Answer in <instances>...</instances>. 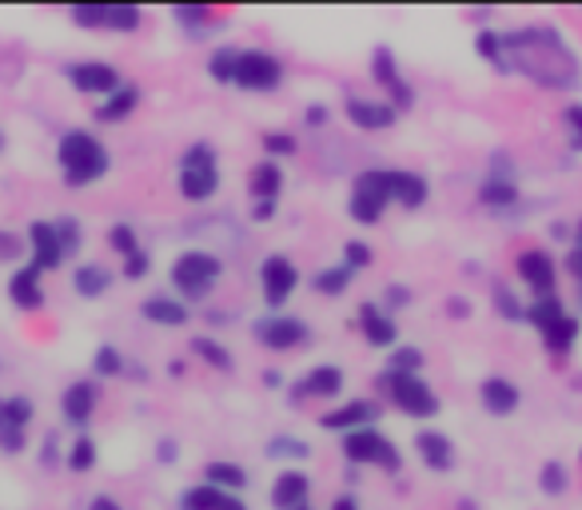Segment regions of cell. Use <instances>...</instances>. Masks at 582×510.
<instances>
[{
    "mask_svg": "<svg viewBox=\"0 0 582 510\" xmlns=\"http://www.w3.org/2000/svg\"><path fill=\"white\" fill-rule=\"evenodd\" d=\"M503 60L506 68L515 65L518 72H527L530 80L547 84V89H567L579 80L574 72V53L559 40L555 28H527V33H506L503 36Z\"/></svg>",
    "mask_w": 582,
    "mask_h": 510,
    "instance_id": "obj_1",
    "label": "cell"
},
{
    "mask_svg": "<svg viewBox=\"0 0 582 510\" xmlns=\"http://www.w3.org/2000/svg\"><path fill=\"white\" fill-rule=\"evenodd\" d=\"M527 320L538 327V335H543V344H547L550 356H567L574 347V339H579V323L562 311L559 295H543V300L530 303Z\"/></svg>",
    "mask_w": 582,
    "mask_h": 510,
    "instance_id": "obj_2",
    "label": "cell"
},
{
    "mask_svg": "<svg viewBox=\"0 0 582 510\" xmlns=\"http://www.w3.org/2000/svg\"><path fill=\"white\" fill-rule=\"evenodd\" d=\"M60 164H65L68 184L80 188V184H92V179H100L109 172V155H104V148L89 132H68L60 140Z\"/></svg>",
    "mask_w": 582,
    "mask_h": 510,
    "instance_id": "obj_3",
    "label": "cell"
},
{
    "mask_svg": "<svg viewBox=\"0 0 582 510\" xmlns=\"http://www.w3.org/2000/svg\"><path fill=\"white\" fill-rule=\"evenodd\" d=\"M379 387H384V391H387V399L396 403V407L403 410V415H411V419H431V415L440 410V399H435V391H431L419 375H399V371H387Z\"/></svg>",
    "mask_w": 582,
    "mask_h": 510,
    "instance_id": "obj_4",
    "label": "cell"
},
{
    "mask_svg": "<svg viewBox=\"0 0 582 510\" xmlns=\"http://www.w3.org/2000/svg\"><path fill=\"white\" fill-rule=\"evenodd\" d=\"M220 184V172H216V152L208 144H196L184 155V172H180V192L187 200H208L212 192Z\"/></svg>",
    "mask_w": 582,
    "mask_h": 510,
    "instance_id": "obj_5",
    "label": "cell"
},
{
    "mask_svg": "<svg viewBox=\"0 0 582 510\" xmlns=\"http://www.w3.org/2000/svg\"><path fill=\"white\" fill-rule=\"evenodd\" d=\"M343 451H347L352 463H375V466H384V471H399V463H403L396 443L384 439L379 431H372V427L347 434V439H343Z\"/></svg>",
    "mask_w": 582,
    "mask_h": 510,
    "instance_id": "obj_6",
    "label": "cell"
},
{
    "mask_svg": "<svg viewBox=\"0 0 582 510\" xmlns=\"http://www.w3.org/2000/svg\"><path fill=\"white\" fill-rule=\"evenodd\" d=\"M216 276H220V259L208 252H187V255H180L176 267H172V283H176L180 291H187V295H204Z\"/></svg>",
    "mask_w": 582,
    "mask_h": 510,
    "instance_id": "obj_7",
    "label": "cell"
},
{
    "mask_svg": "<svg viewBox=\"0 0 582 510\" xmlns=\"http://www.w3.org/2000/svg\"><path fill=\"white\" fill-rule=\"evenodd\" d=\"M387 204H391V196H387L384 172H363V176L355 179V192H352V216L355 220L379 223L384 220Z\"/></svg>",
    "mask_w": 582,
    "mask_h": 510,
    "instance_id": "obj_8",
    "label": "cell"
},
{
    "mask_svg": "<svg viewBox=\"0 0 582 510\" xmlns=\"http://www.w3.org/2000/svg\"><path fill=\"white\" fill-rule=\"evenodd\" d=\"M284 80V65L267 53H240L236 60V84L252 92H272Z\"/></svg>",
    "mask_w": 582,
    "mask_h": 510,
    "instance_id": "obj_9",
    "label": "cell"
},
{
    "mask_svg": "<svg viewBox=\"0 0 582 510\" xmlns=\"http://www.w3.org/2000/svg\"><path fill=\"white\" fill-rule=\"evenodd\" d=\"M515 267H518V276H523V283L535 291V300H543V295H555V259H550L543 247H530V252H523L515 259Z\"/></svg>",
    "mask_w": 582,
    "mask_h": 510,
    "instance_id": "obj_10",
    "label": "cell"
},
{
    "mask_svg": "<svg viewBox=\"0 0 582 510\" xmlns=\"http://www.w3.org/2000/svg\"><path fill=\"white\" fill-rule=\"evenodd\" d=\"M33 419V403L28 399H0V443L4 451H21L24 447V427Z\"/></svg>",
    "mask_w": 582,
    "mask_h": 510,
    "instance_id": "obj_11",
    "label": "cell"
},
{
    "mask_svg": "<svg viewBox=\"0 0 582 510\" xmlns=\"http://www.w3.org/2000/svg\"><path fill=\"white\" fill-rule=\"evenodd\" d=\"M296 283H299V271H296V264L287 259V255H272L264 264V295H267V303H279L296 291Z\"/></svg>",
    "mask_w": 582,
    "mask_h": 510,
    "instance_id": "obj_12",
    "label": "cell"
},
{
    "mask_svg": "<svg viewBox=\"0 0 582 510\" xmlns=\"http://www.w3.org/2000/svg\"><path fill=\"white\" fill-rule=\"evenodd\" d=\"M347 120H352L355 128H363V132H379V128H391V124H396V108L384 101H360V96H352V101H347Z\"/></svg>",
    "mask_w": 582,
    "mask_h": 510,
    "instance_id": "obj_13",
    "label": "cell"
},
{
    "mask_svg": "<svg viewBox=\"0 0 582 510\" xmlns=\"http://www.w3.org/2000/svg\"><path fill=\"white\" fill-rule=\"evenodd\" d=\"M28 244H33V259L36 267H60L68 259L65 247H60V235H56V223H33L28 228Z\"/></svg>",
    "mask_w": 582,
    "mask_h": 510,
    "instance_id": "obj_14",
    "label": "cell"
},
{
    "mask_svg": "<svg viewBox=\"0 0 582 510\" xmlns=\"http://www.w3.org/2000/svg\"><path fill=\"white\" fill-rule=\"evenodd\" d=\"M372 419H379V407L375 403H367V399H355V403H347V407H335V410H328L323 415V427L328 431H363L367 422Z\"/></svg>",
    "mask_w": 582,
    "mask_h": 510,
    "instance_id": "obj_15",
    "label": "cell"
},
{
    "mask_svg": "<svg viewBox=\"0 0 582 510\" xmlns=\"http://www.w3.org/2000/svg\"><path fill=\"white\" fill-rule=\"evenodd\" d=\"M372 65H375V80H379V84H384V89L391 92V101H396L399 108H411V101H415V92H411V89H407V84H403V80H399L396 56L387 53V48H375Z\"/></svg>",
    "mask_w": 582,
    "mask_h": 510,
    "instance_id": "obj_16",
    "label": "cell"
},
{
    "mask_svg": "<svg viewBox=\"0 0 582 510\" xmlns=\"http://www.w3.org/2000/svg\"><path fill=\"white\" fill-rule=\"evenodd\" d=\"M68 77L77 84L80 92H121V77H116V68L112 65H72L68 68Z\"/></svg>",
    "mask_w": 582,
    "mask_h": 510,
    "instance_id": "obj_17",
    "label": "cell"
},
{
    "mask_svg": "<svg viewBox=\"0 0 582 510\" xmlns=\"http://www.w3.org/2000/svg\"><path fill=\"white\" fill-rule=\"evenodd\" d=\"M255 335H260L267 347H275V351H287V347H296L308 339V327L299 320H264V323H255Z\"/></svg>",
    "mask_w": 582,
    "mask_h": 510,
    "instance_id": "obj_18",
    "label": "cell"
},
{
    "mask_svg": "<svg viewBox=\"0 0 582 510\" xmlns=\"http://www.w3.org/2000/svg\"><path fill=\"white\" fill-rule=\"evenodd\" d=\"M9 291H12V303H16V308H24V311L41 308V303H45V291H41V267L36 264L21 267V271L12 276Z\"/></svg>",
    "mask_w": 582,
    "mask_h": 510,
    "instance_id": "obj_19",
    "label": "cell"
},
{
    "mask_svg": "<svg viewBox=\"0 0 582 510\" xmlns=\"http://www.w3.org/2000/svg\"><path fill=\"white\" fill-rule=\"evenodd\" d=\"M180 507L184 510H248L243 507L231 490H220V487H212V483H204V487L196 490H187L184 499H180Z\"/></svg>",
    "mask_w": 582,
    "mask_h": 510,
    "instance_id": "obj_20",
    "label": "cell"
},
{
    "mask_svg": "<svg viewBox=\"0 0 582 510\" xmlns=\"http://www.w3.org/2000/svg\"><path fill=\"white\" fill-rule=\"evenodd\" d=\"M387 179V196L407 208H419V204L427 200V179L423 176H411V172H384Z\"/></svg>",
    "mask_w": 582,
    "mask_h": 510,
    "instance_id": "obj_21",
    "label": "cell"
},
{
    "mask_svg": "<svg viewBox=\"0 0 582 510\" xmlns=\"http://www.w3.org/2000/svg\"><path fill=\"white\" fill-rule=\"evenodd\" d=\"M419 455H423V463L431 466V471H450V463H455V451H450V439L440 431H423L415 439Z\"/></svg>",
    "mask_w": 582,
    "mask_h": 510,
    "instance_id": "obj_22",
    "label": "cell"
},
{
    "mask_svg": "<svg viewBox=\"0 0 582 510\" xmlns=\"http://www.w3.org/2000/svg\"><path fill=\"white\" fill-rule=\"evenodd\" d=\"M304 495H308V478L299 475V471H284V475L275 478L272 502L279 510H299L304 507Z\"/></svg>",
    "mask_w": 582,
    "mask_h": 510,
    "instance_id": "obj_23",
    "label": "cell"
},
{
    "mask_svg": "<svg viewBox=\"0 0 582 510\" xmlns=\"http://www.w3.org/2000/svg\"><path fill=\"white\" fill-rule=\"evenodd\" d=\"M483 407L491 415H511L518 407V387L511 379H487L483 383Z\"/></svg>",
    "mask_w": 582,
    "mask_h": 510,
    "instance_id": "obj_24",
    "label": "cell"
},
{
    "mask_svg": "<svg viewBox=\"0 0 582 510\" xmlns=\"http://www.w3.org/2000/svg\"><path fill=\"white\" fill-rule=\"evenodd\" d=\"M92 407H96V387L92 383H72L65 391V419L68 422H89L92 419Z\"/></svg>",
    "mask_w": 582,
    "mask_h": 510,
    "instance_id": "obj_25",
    "label": "cell"
},
{
    "mask_svg": "<svg viewBox=\"0 0 582 510\" xmlns=\"http://www.w3.org/2000/svg\"><path fill=\"white\" fill-rule=\"evenodd\" d=\"M360 323H363V335H367L375 347H391V344H396V323L387 320V315L375 308V303H367V308L360 311Z\"/></svg>",
    "mask_w": 582,
    "mask_h": 510,
    "instance_id": "obj_26",
    "label": "cell"
},
{
    "mask_svg": "<svg viewBox=\"0 0 582 510\" xmlns=\"http://www.w3.org/2000/svg\"><path fill=\"white\" fill-rule=\"evenodd\" d=\"M340 387H343V371H340V367H316V371H308V375H304V383H299V395L328 399V395H335Z\"/></svg>",
    "mask_w": 582,
    "mask_h": 510,
    "instance_id": "obj_27",
    "label": "cell"
},
{
    "mask_svg": "<svg viewBox=\"0 0 582 510\" xmlns=\"http://www.w3.org/2000/svg\"><path fill=\"white\" fill-rule=\"evenodd\" d=\"M248 188H252V196L260 204H275V196H279V188H284V172H279V164L255 167L252 179H248Z\"/></svg>",
    "mask_w": 582,
    "mask_h": 510,
    "instance_id": "obj_28",
    "label": "cell"
},
{
    "mask_svg": "<svg viewBox=\"0 0 582 510\" xmlns=\"http://www.w3.org/2000/svg\"><path fill=\"white\" fill-rule=\"evenodd\" d=\"M144 320L164 323V327H180V323H187V311H184V303L164 300V295H156V300L144 303Z\"/></svg>",
    "mask_w": 582,
    "mask_h": 510,
    "instance_id": "obj_29",
    "label": "cell"
},
{
    "mask_svg": "<svg viewBox=\"0 0 582 510\" xmlns=\"http://www.w3.org/2000/svg\"><path fill=\"white\" fill-rule=\"evenodd\" d=\"M109 283H112V276H109V267H100V264H84L77 271V291L80 295H104L109 291Z\"/></svg>",
    "mask_w": 582,
    "mask_h": 510,
    "instance_id": "obj_30",
    "label": "cell"
},
{
    "mask_svg": "<svg viewBox=\"0 0 582 510\" xmlns=\"http://www.w3.org/2000/svg\"><path fill=\"white\" fill-rule=\"evenodd\" d=\"M208 483L220 490H240L243 483H248V475H243V466H236V463H208Z\"/></svg>",
    "mask_w": 582,
    "mask_h": 510,
    "instance_id": "obj_31",
    "label": "cell"
},
{
    "mask_svg": "<svg viewBox=\"0 0 582 510\" xmlns=\"http://www.w3.org/2000/svg\"><path fill=\"white\" fill-rule=\"evenodd\" d=\"M479 200L487 204V208H511V204L518 200L515 184H506V179H487L483 188H479Z\"/></svg>",
    "mask_w": 582,
    "mask_h": 510,
    "instance_id": "obj_32",
    "label": "cell"
},
{
    "mask_svg": "<svg viewBox=\"0 0 582 510\" xmlns=\"http://www.w3.org/2000/svg\"><path fill=\"white\" fill-rule=\"evenodd\" d=\"M136 101H140V92L136 89H121V92H112V101L109 104H100V120H121V116H128V112L136 108Z\"/></svg>",
    "mask_w": 582,
    "mask_h": 510,
    "instance_id": "obj_33",
    "label": "cell"
},
{
    "mask_svg": "<svg viewBox=\"0 0 582 510\" xmlns=\"http://www.w3.org/2000/svg\"><path fill=\"white\" fill-rule=\"evenodd\" d=\"M347 283H352V267H328V271H319L316 276V291H323V295H340V291H347Z\"/></svg>",
    "mask_w": 582,
    "mask_h": 510,
    "instance_id": "obj_34",
    "label": "cell"
},
{
    "mask_svg": "<svg viewBox=\"0 0 582 510\" xmlns=\"http://www.w3.org/2000/svg\"><path fill=\"white\" fill-rule=\"evenodd\" d=\"M136 24H140V9L136 4H109L104 28H112V33H133Z\"/></svg>",
    "mask_w": 582,
    "mask_h": 510,
    "instance_id": "obj_35",
    "label": "cell"
},
{
    "mask_svg": "<svg viewBox=\"0 0 582 510\" xmlns=\"http://www.w3.org/2000/svg\"><path fill=\"white\" fill-rule=\"evenodd\" d=\"M192 351H196V356L204 359V363H208V367H220V371H231V356H228V351H224L220 344H216V339H196V344H192Z\"/></svg>",
    "mask_w": 582,
    "mask_h": 510,
    "instance_id": "obj_36",
    "label": "cell"
},
{
    "mask_svg": "<svg viewBox=\"0 0 582 510\" xmlns=\"http://www.w3.org/2000/svg\"><path fill=\"white\" fill-rule=\"evenodd\" d=\"M72 21H77L80 28H104L109 4H77V9H72Z\"/></svg>",
    "mask_w": 582,
    "mask_h": 510,
    "instance_id": "obj_37",
    "label": "cell"
},
{
    "mask_svg": "<svg viewBox=\"0 0 582 510\" xmlns=\"http://www.w3.org/2000/svg\"><path fill=\"white\" fill-rule=\"evenodd\" d=\"M538 487L547 490V495H562V490H567V466L547 463L543 466V475H538Z\"/></svg>",
    "mask_w": 582,
    "mask_h": 510,
    "instance_id": "obj_38",
    "label": "cell"
},
{
    "mask_svg": "<svg viewBox=\"0 0 582 510\" xmlns=\"http://www.w3.org/2000/svg\"><path fill=\"white\" fill-rule=\"evenodd\" d=\"M109 240H112V247H116V252L124 255V259L140 252V247H136V232H133V228H128V223H116V228H112V232H109Z\"/></svg>",
    "mask_w": 582,
    "mask_h": 510,
    "instance_id": "obj_39",
    "label": "cell"
},
{
    "mask_svg": "<svg viewBox=\"0 0 582 510\" xmlns=\"http://www.w3.org/2000/svg\"><path fill=\"white\" fill-rule=\"evenodd\" d=\"M92 463H96V443H92V439H80V443L72 447V455H68V466H72V471H89Z\"/></svg>",
    "mask_w": 582,
    "mask_h": 510,
    "instance_id": "obj_40",
    "label": "cell"
},
{
    "mask_svg": "<svg viewBox=\"0 0 582 510\" xmlns=\"http://www.w3.org/2000/svg\"><path fill=\"white\" fill-rule=\"evenodd\" d=\"M479 53L487 56V60H494V65L506 72V60H503V36L499 33H479Z\"/></svg>",
    "mask_w": 582,
    "mask_h": 510,
    "instance_id": "obj_41",
    "label": "cell"
},
{
    "mask_svg": "<svg viewBox=\"0 0 582 510\" xmlns=\"http://www.w3.org/2000/svg\"><path fill=\"white\" fill-rule=\"evenodd\" d=\"M96 371H100V375H121V371H124L121 351H116V347H100V351H96Z\"/></svg>",
    "mask_w": 582,
    "mask_h": 510,
    "instance_id": "obj_42",
    "label": "cell"
},
{
    "mask_svg": "<svg viewBox=\"0 0 582 510\" xmlns=\"http://www.w3.org/2000/svg\"><path fill=\"white\" fill-rule=\"evenodd\" d=\"M267 455L275 459H304L308 455V443H299V439H272V447H267Z\"/></svg>",
    "mask_w": 582,
    "mask_h": 510,
    "instance_id": "obj_43",
    "label": "cell"
},
{
    "mask_svg": "<svg viewBox=\"0 0 582 510\" xmlns=\"http://www.w3.org/2000/svg\"><path fill=\"white\" fill-rule=\"evenodd\" d=\"M236 60H240V53H216L212 56V77L216 80H236Z\"/></svg>",
    "mask_w": 582,
    "mask_h": 510,
    "instance_id": "obj_44",
    "label": "cell"
},
{
    "mask_svg": "<svg viewBox=\"0 0 582 510\" xmlns=\"http://www.w3.org/2000/svg\"><path fill=\"white\" fill-rule=\"evenodd\" d=\"M494 308L503 311L506 320H523V315H527V311H523V303H515V295H511L506 288H494Z\"/></svg>",
    "mask_w": 582,
    "mask_h": 510,
    "instance_id": "obj_45",
    "label": "cell"
},
{
    "mask_svg": "<svg viewBox=\"0 0 582 510\" xmlns=\"http://www.w3.org/2000/svg\"><path fill=\"white\" fill-rule=\"evenodd\" d=\"M56 235H60V247H65V255H72L80 247V228L77 220H60L56 223Z\"/></svg>",
    "mask_w": 582,
    "mask_h": 510,
    "instance_id": "obj_46",
    "label": "cell"
},
{
    "mask_svg": "<svg viewBox=\"0 0 582 510\" xmlns=\"http://www.w3.org/2000/svg\"><path fill=\"white\" fill-rule=\"evenodd\" d=\"M343 259H347V267H367L372 264V247L360 244V240H347V247H343Z\"/></svg>",
    "mask_w": 582,
    "mask_h": 510,
    "instance_id": "obj_47",
    "label": "cell"
},
{
    "mask_svg": "<svg viewBox=\"0 0 582 510\" xmlns=\"http://www.w3.org/2000/svg\"><path fill=\"white\" fill-rule=\"evenodd\" d=\"M419 363H423V356H419L415 347H403V351H396V363H391V371H399V375H415Z\"/></svg>",
    "mask_w": 582,
    "mask_h": 510,
    "instance_id": "obj_48",
    "label": "cell"
},
{
    "mask_svg": "<svg viewBox=\"0 0 582 510\" xmlns=\"http://www.w3.org/2000/svg\"><path fill=\"white\" fill-rule=\"evenodd\" d=\"M176 21L187 24V28H196V24L212 21V12L204 9V4H180V9H176Z\"/></svg>",
    "mask_w": 582,
    "mask_h": 510,
    "instance_id": "obj_49",
    "label": "cell"
},
{
    "mask_svg": "<svg viewBox=\"0 0 582 510\" xmlns=\"http://www.w3.org/2000/svg\"><path fill=\"white\" fill-rule=\"evenodd\" d=\"M264 148H267V152H275V155H287V152H296V140H292V136H279V132H267Z\"/></svg>",
    "mask_w": 582,
    "mask_h": 510,
    "instance_id": "obj_50",
    "label": "cell"
},
{
    "mask_svg": "<svg viewBox=\"0 0 582 510\" xmlns=\"http://www.w3.org/2000/svg\"><path fill=\"white\" fill-rule=\"evenodd\" d=\"M567 128H571L574 148H582V104H571V108H567Z\"/></svg>",
    "mask_w": 582,
    "mask_h": 510,
    "instance_id": "obj_51",
    "label": "cell"
},
{
    "mask_svg": "<svg viewBox=\"0 0 582 510\" xmlns=\"http://www.w3.org/2000/svg\"><path fill=\"white\" fill-rule=\"evenodd\" d=\"M144 271H148V255H144V252L128 255V264H124V276H128V279H140Z\"/></svg>",
    "mask_w": 582,
    "mask_h": 510,
    "instance_id": "obj_52",
    "label": "cell"
},
{
    "mask_svg": "<svg viewBox=\"0 0 582 510\" xmlns=\"http://www.w3.org/2000/svg\"><path fill=\"white\" fill-rule=\"evenodd\" d=\"M21 255V240L9 232H0V259H16Z\"/></svg>",
    "mask_w": 582,
    "mask_h": 510,
    "instance_id": "obj_53",
    "label": "cell"
},
{
    "mask_svg": "<svg viewBox=\"0 0 582 510\" xmlns=\"http://www.w3.org/2000/svg\"><path fill=\"white\" fill-rule=\"evenodd\" d=\"M567 267H571V276H574V279H579V283H582V240H579V244L571 247V255H567Z\"/></svg>",
    "mask_w": 582,
    "mask_h": 510,
    "instance_id": "obj_54",
    "label": "cell"
},
{
    "mask_svg": "<svg viewBox=\"0 0 582 510\" xmlns=\"http://www.w3.org/2000/svg\"><path fill=\"white\" fill-rule=\"evenodd\" d=\"M89 510H121V502H116V499H104V495H100V499H92Z\"/></svg>",
    "mask_w": 582,
    "mask_h": 510,
    "instance_id": "obj_55",
    "label": "cell"
},
{
    "mask_svg": "<svg viewBox=\"0 0 582 510\" xmlns=\"http://www.w3.org/2000/svg\"><path fill=\"white\" fill-rule=\"evenodd\" d=\"M331 510H360V507H355L352 495H340V499H335V507H331Z\"/></svg>",
    "mask_w": 582,
    "mask_h": 510,
    "instance_id": "obj_56",
    "label": "cell"
},
{
    "mask_svg": "<svg viewBox=\"0 0 582 510\" xmlns=\"http://www.w3.org/2000/svg\"><path fill=\"white\" fill-rule=\"evenodd\" d=\"M272 208H275V204H255L252 216H255V220H267V216H272Z\"/></svg>",
    "mask_w": 582,
    "mask_h": 510,
    "instance_id": "obj_57",
    "label": "cell"
},
{
    "mask_svg": "<svg viewBox=\"0 0 582 510\" xmlns=\"http://www.w3.org/2000/svg\"><path fill=\"white\" fill-rule=\"evenodd\" d=\"M160 459L172 463V459H176V443H160Z\"/></svg>",
    "mask_w": 582,
    "mask_h": 510,
    "instance_id": "obj_58",
    "label": "cell"
},
{
    "mask_svg": "<svg viewBox=\"0 0 582 510\" xmlns=\"http://www.w3.org/2000/svg\"><path fill=\"white\" fill-rule=\"evenodd\" d=\"M328 120V112L323 108H308V124H323Z\"/></svg>",
    "mask_w": 582,
    "mask_h": 510,
    "instance_id": "obj_59",
    "label": "cell"
},
{
    "mask_svg": "<svg viewBox=\"0 0 582 510\" xmlns=\"http://www.w3.org/2000/svg\"><path fill=\"white\" fill-rule=\"evenodd\" d=\"M450 315H467V303H463V300H450Z\"/></svg>",
    "mask_w": 582,
    "mask_h": 510,
    "instance_id": "obj_60",
    "label": "cell"
},
{
    "mask_svg": "<svg viewBox=\"0 0 582 510\" xmlns=\"http://www.w3.org/2000/svg\"><path fill=\"white\" fill-rule=\"evenodd\" d=\"M391 303H407V288H391Z\"/></svg>",
    "mask_w": 582,
    "mask_h": 510,
    "instance_id": "obj_61",
    "label": "cell"
},
{
    "mask_svg": "<svg viewBox=\"0 0 582 510\" xmlns=\"http://www.w3.org/2000/svg\"><path fill=\"white\" fill-rule=\"evenodd\" d=\"M579 235H582V223H579Z\"/></svg>",
    "mask_w": 582,
    "mask_h": 510,
    "instance_id": "obj_62",
    "label": "cell"
},
{
    "mask_svg": "<svg viewBox=\"0 0 582 510\" xmlns=\"http://www.w3.org/2000/svg\"><path fill=\"white\" fill-rule=\"evenodd\" d=\"M299 510H308V507H299Z\"/></svg>",
    "mask_w": 582,
    "mask_h": 510,
    "instance_id": "obj_63",
    "label": "cell"
}]
</instances>
